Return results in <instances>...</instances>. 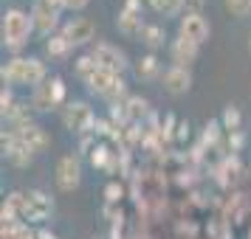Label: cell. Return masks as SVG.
I'll return each mask as SVG.
<instances>
[{
    "mask_svg": "<svg viewBox=\"0 0 251 239\" xmlns=\"http://www.w3.org/2000/svg\"><path fill=\"white\" fill-rule=\"evenodd\" d=\"M31 31H34V20L23 9H9L3 14V43L9 51H20L28 43Z\"/></svg>",
    "mask_w": 251,
    "mask_h": 239,
    "instance_id": "cell-1",
    "label": "cell"
},
{
    "mask_svg": "<svg viewBox=\"0 0 251 239\" xmlns=\"http://www.w3.org/2000/svg\"><path fill=\"white\" fill-rule=\"evenodd\" d=\"M79 180H82L79 160L74 158V155H65V158L59 160V166H57V183H59V189H62V192H74V189L79 186Z\"/></svg>",
    "mask_w": 251,
    "mask_h": 239,
    "instance_id": "cell-10",
    "label": "cell"
},
{
    "mask_svg": "<svg viewBox=\"0 0 251 239\" xmlns=\"http://www.w3.org/2000/svg\"><path fill=\"white\" fill-rule=\"evenodd\" d=\"M198 48L192 40H183V37H178V40H172L170 45V54H172V62L178 65V68H186L189 62H195L198 59Z\"/></svg>",
    "mask_w": 251,
    "mask_h": 239,
    "instance_id": "cell-15",
    "label": "cell"
},
{
    "mask_svg": "<svg viewBox=\"0 0 251 239\" xmlns=\"http://www.w3.org/2000/svg\"><path fill=\"white\" fill-rule=\"evenodd\" d=\"M249 51H251V37H249Z\"/></svg>",
    "mask_w": 251,
    "mask_h": 239,
    "instance_id": "cell-33",
    "label": "cell"
},
{
    "mask_svg": "<svg viewBox=\"0 0 251 239\" xmlns=\"http://www.w3.org/2000/svg\"><path fill=\"white\" fill-rule=\"evenodd\" d=\"M178 138H189V124H181V127H178Z\"/></svg>",
    "mask_w": 251,
    "mask_h": 239,
    "instance_id": "cell-30",
    "label": "cell"
},
{
    "mask_svg": "<svg viewBox=\"0 0 251 239\" xmlns=\"http://www.w3.org/2000/svg\"><path fill=\"white\" fill-rule=\"evenodd\" d=\"M186 3V0H150V6L155 9V12L167 14V17H172V14L181 12V6Z\"/></svg>",
    "mask_w": 251,
    "mask_h": 239,
    "instance_id": "cell-19",
    "label": "cell"
},
{
    "mask_svg": "<svg viewBox=\"0 0 251 239\" xmlns=\"http://www.w3.org/2000/svg\"><path fill=\"white\" fill-rule=\"evenodd\" d=\"M17 135H20V141H23L25 147L31 149V152H46L48 149V144H51V138H48V132L43 130V127H37V124H28V127H23V130H14Z\"/></svg>",
    "mask_w": 251,
    "mask_h": 239,
    "instance_id": "cell-14",
    "label": "cell"
},
{
    "mask_svg": "<svg viewBox=\"0 0 251 239\" xmlns=\"http://www.w3.org/2000/svg\"><path fill=\"white\" fill-rule=\"evenodd\" d=\"M62 3H65V9H74L76 12V9H85L91 0H62Z\"/></svg>",
    "mask_w": 251,
    "mask_h": 239,
    "instance_id": "cell-28",
    "label": "cell"
},
{
    "mask_svg": "<svg viewBox=\"0 0 251 239\" xmlns=\"http://www.w3.org/2000/svg\"><path fill=\"white\" fill-rule=\"evenodd\" d=\"M62 121H65V127H68V130H74V132H88V130L96 124L93 110L85 102L68 104V107H65V113H62Z\"/></svg>",
    "mask_w": 251,
    "mask_h": 239,
    "instance_id": "cell-8",
    "label": "cell"
},
{
    "mask_svg": "<svg viewBox=\"0 0 251 239\" xmlns=\"http://www.w3.org/2000/svg\"><path fill=\"white\" fill-rule=\"evenodd\" d=\"M93 34H96V25H93L91 20H85V17H76V20L65 23V28H62V37H65V40L71 43V48L91 43Z\"/></svg>",
    "mask_w": 251,
    "mask_h": 239,
    "instance_id": "cell-12",
    "label": "cell"
},
{
    "mask_svg": "<svg viewBox=\"0 0 251 239\" xmlns=\"http://www.w3.org/2000/svg\"><path fill=\"white\" fill-rule=\"evenodd\" d=\"M186 3H189V6H195V9H201V6H203L206 0H186Z\"/></svg>",
    "mask_w": 251,
    "mask_h": 239,
    "instance_id": "cell-32",
    "label": "cell"
},
{
    "mask_svg": "<svg viewBox=\"0 0 251 239\" xmlns=\"http://www.w3.org/2000/svg\"><path fill=\"white\" fill-rule=\"evenodd\" d=\"M54 211V200L46 192H25L23 200V219L28 222H46Z\"/></svg>",
    "mask_w": 251,
    "mask_h": 239,
    "instance_id": "cell-6",
    "label": "cell"
},
{
    "mask_svg": "<svg viewBox=\"0 0 251 239\" xmlns=\"http://www.w3.org/2000/svg\"><path fill=\"white\" fill-rule=\"evenodd\" d=\"M223 127L231 130V132L240 127V110H237V107H231V104H228L226 110H223Z\"/></svg>",
    "mask_w": 251,
    "mask_h": 239,
    "instance_id": "cell-23",
    "label": "cell"
},
{
    "mask_svg": "<svg viewBox=\"0 0 251 239\" xmlns=\"http://www.w3.org/2000/svg\"><path fill=\"white\" fill-rule=\"evenodd\" d=\"M127 110H130V118H144L147 115V102L144 99H138V96H133V99H127Z\"/></svg>",
    "mask_w": 251,
    "mask_h": 239,
    "instance_id": "cell-24",
    "label": "cell"
},
{
    "mask_svg": "<svg viewBox=\"0 0 251 239\" xmlns=\"http://www.w3.org/2000/svg\"><path fill=\"white\" fill-rule=\"evenodd\" d=\"M107 200H110V203H116V200H119V197H122V186H116V183H110V186H107Z\"/></svg>",
    "mask_w": 251,
    "mask_h": 239,
    "instance_id": "cell-27",
    "label": "cell"
},
{
    "mask_svg": "<svg viewBox=\"0 0 251 239\" xmlns=\"http://www.w3.org/2000/svg\"><path fill=\"white\" fill-rule=\"evenodd\" d=\"M3 152H6L9 163H14V166H28V163H31V155H34V152L20 141L17 132H3Z\"/></svg>",
    "mask_w": 251,
    "mask_h": 239,
    "instance_id": "cell-11",
    "label": "cell"
},
{
    "mask_svg": "<svg viewBox=\"0 0 251 239\" xmlns=\"http://www.w3.org/2000/svg\"><path fill=\"white\" fill-rule=\"evenodd\" d=\"M65 9L62 0H37L34 9H31V20H34V28L40 34H51L57 28L59 12Z\"/></svg>",
    "mask_w": 251,
    "mask_h": 239,
    "instance_id": "cell-3",
    "label": "cell"
},
{
    "mask_svg": "<svg viewBox=\"0 0 251 239\" xmlns=\"http://www.w3.org/2000/svg\"><path fill=\"white\" fill-rule=\"evenodd\" d=\"M107 155H110V152H107V149H104V147L93 149V155H91L93 166H110V163H107Z\"/></svg>",
    "mask_w": 251,
    "mask_h": 239,
    "instance_id": "cell-25",
    "label": "cell"
},
{
    "mask_svg": "<svg viewBox=\"0 0 251 239\" xmlns=\"http://www.w3.org/2000/svg\"><path fill=\"white\" fill-rule=\"evenodd\" d=\"M141 40H144V45L158 48L161 43H164V28H161V25H144V31H141Z\"/></svg>",
    "mask_w": 251,
    "mask_h": 239,
    "instance_id": "cell-20",
    "label": "cell"
},
{
    "mask_svg": "<svg viewBox=\"0 0 251 239\" xmlns=\"http://www.w3.org/2000/svg\"><path fill=\"white\" fill-rule=\"evenodd\" d=\"M96 68H99V65L93 62V57H91V54H88V57H79V59H76V73H79V76H82L85 82L91 79L93 73H96Z\"/></svg>",
    "mask_w": 251,
    "mask_h": 239,
    "instance_id": "cell-21",
    "label": "cell"
},
{
    "mask_svg": "<svg viewBox=\"0 0 251 239\" xmlns=\"http://www.w3.org/2000/svg\"><path fill=\"white\" fill-rule=\"evenodd\" d=\"M93 62L99 65V68L104 70H113V73H122V70L127 68V59H125V51H119L116 45H110V43H96L91 51Z\"/></svg>",
    "mask_w": 251,
    "mask_h": 239,
    "instance_id": "cell-7",
    "label": "cell"
},
{
    "mask_svg": "<svg viewBox=\"0 0 251 239\" xmlns=\"http://www.w3.org/2000/svg\"><path fill=\"white\" fill-rule=\"evenodd\" d=\"M178 37H183V40H192L195 45H203L206 40H209V23L203 20V14H201V12H189L186 17H181Z\"/></svg>",
    "mask_w": 251,
    "mask_h": 239,
    "instance_id": "cell-9",
    "label": "cell"
},
{
    "mask_svg": "<svg viewBox=\"0 0 251 239\" xmlns=\"http://www.w3.org/2000/svg\"><path fill=\"white\" fill-rule=\"evenodd\" d=\"M0 73H3V82H9V85H34V87H40L46 82V65L40 59L14 57Z\"/></svg>",
    "mask_w": 251,
    "mask_h": 239,
    "instance_id": "cell-2",
    "label": "cell"
},
{
    "mask_svg": "<svg viewBox=\"0 0 251 239\" xmlns=\"http://www.w3.org/2000/svg\"><path fill=\"white\" fill-rule=\"evenodd\" d=\"M14 239H37V234H31L28 228H20V231H17V237H14Z\"/></svg>",
    "mask_w": 251,
    "mask_h": 239,
    "instance_id": "cell-29",
    "label": "cell"
},
{
    "mask_svg": "<svg viewBox=\"0 0 251 239\" xmlns=\"http://www.w3.org/2000/svg\"><path fill=\"white\" fill-rule=\"evenodd\" d=\"M119 31L122 34H141L144 31V23H141V12H138V0H127V9L119 12Z\"/></svg>",
    "mask_w": 251,
    "mask_h": 239,
    "instance_id": "cell-13",
    "label": "cell"
},
{
    "mask_svg": "<svg viewBox=\"0 0 251 239\" xmlns=\"http://www.w3.org/2000/svg\"><path fill=\"white\" fill-rule=\"evenodd\" d=\"M226 9L234 17H246V14H251V0H226Z\"/></svg>",
    "mask_w": 251,
    "mask_h": 239,
    "instance_id": "cell-22",
    "label": "cell"
},
{
    "mask_svg": "<svg viewBox=\"0 0 251 239\" xmlns=\"http://www.w3.org/2000/svg\"><path fill=\"white\" fill-rule=\"evenodd\" d=\"M62 99H65V85H62L59 76H54V79H46L40 87H34L31 107L34 110H54Z\"/></svg>",
    "mask_w": 251,
    "mask_h": 239,
    "instance_id": "cell-4",
    "label": "cell"
},
{
    "mask_svg": "<svg viewBox=\"0 0 251 239\" xmlns=\"http://www.w3.org/2000/svg\"><path fill=\"white\" fill-rule=\"evenodd\" d=\"M158 68H161L158 59L150 54V57H141V62L136 65V73H138V79H155L158 76Z\"/></svg>",
    "mask_w": 251,
    "mask_h": 239,
    "instance_id": "cell-17",
    "label": "cell"
},
{
    "mask_svg": "<svg viewBox=\"0 0 251 239\" xmlns=\"http://www.w3.org/2000/svg\"><path fill=\"white\" fill-rule=\"evenodd\" d=\"M48 54L51 57H57V59H62V57H68V51H71V43L65 40L62 34H54L51 40H48Z\"/></svg>",
    "mask_w": 251,
    "mask_h": 239,
    "instance_id": "cell-18",
    "label": "cell"
},
{
    "mask_svg": "<svg viewBox=\"0 0 251 239\" xmlns=\"http://www.w3.org/2000/svg\"><path fill=\"white\" fill-rule=\"evenodd\" d=\"M164 85H167V90L175 93V96H181L192 87V73L186 68H178V65H172L167 73H164Z\"/></svg>",
    "mask_w": 251,
    "mask_h": 239,
    "instance_id": "cell-16",
    "label": "cell"
},
{
    "mask_svg": "<svg viewBox=\"0 0 251 239\" xmlns=\"http://www.w3.org/2000/svg\"><path fill=\"white\" fill-rule=\"evenodd\" d=\"M0 110H3V115H9L14 110V99H12V93L9 90L0 93Z\"/></svg>",
    "mask_w": 251,
    "mask_h": 239,
    "instance_id": "cell-26",
    "label": "cell"
},
{
    "mask_svg": "<svg viewBox=\"0 0 251 239\" xmlns=\"http://www.w3.org/2000/svg\"><path fill=\"white\" fill-rule=\"evenodd\" d=\"M37 239H57V237H54V234H48V231H40V234H37Z\"/></svg>",
    "mask_w": 251,
    "mask_h": 239,
    "instance_id": "cell-31",
    "label": "cell"
},
{
    "mask_svg": "<svg viewBox=\"0 0 251 239\" xmlns=\"http://www.w3.org/2000/svg\"><path fill=\"white\" fill-rule=\"evenodd\" d=\"M85 85L91 87V93L104 96V99H113V96H122V93H125V82H122V76L113 73V70H104V68H96V73H93Z\"/></svg>",
    "mask_w": 251,
    "mask_h": 239,
    "instance_id": "cell-5",
    "label": "cell"
}]
</instances>
